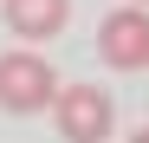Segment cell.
<instances>
[{
    "label": "cell",
    "mask_w": 149,
    "mask_h": 143,
    "mask_svg": "<svg viewBox=\"0 0 149 143\" xmlns=\"http://www.w3.org/2000/svg\"><path fill=\"white\" fill-rule=\"evenodd\" d=\"M0 13H7V33L19 46H45V39L65 33L71 0H0Z\"/></svg>",
    "instance_id": "cell-4"
},
{
    "label": "cell",
    "mask_w": 149,
    "mask_h": 143,
    "mask_svg": "<svg viewBox=\"0 0 149 143\" xmlns=\"http://www.w3.org/2000/svg\"><path fill=\"white\" fill-rule=\"evenodd\" d=\"M97 59L110 72H143L149 65V7H117L104 13V26H97Z\"/></svg>",
    "instance_id": "cell-3"
},
{
    "label": "cell",
    "mask_w": 149,
    "mask_h": 143,
    "mask_svg": "<svg viewBox=\"0 0 149 143\" xmlns=\"http://www.w3.org/2000/svg\"><path fill=\"white\" fill-rule=\"evenodd\" d=\"M52 117H58V137H65V143H104L110 124H117V104H110V91L91 85V78H84V85H65V78H58Z\"/></svg>",
    "instance_id": "cell-1"
},
{
    "label": "cell",
    "mask_w": 149,
    "mask_h": 143,
    "mask_svg": "<svg viewBox=\"0 0 149 143\" xmlns=\"http://www.w3.org/2000/svg\"><path fill=\"white\" fill-rule=\"evenodd\" d=\"M52 91H58V72L45 65L33 46H13V52H0V111H13V117H33L52 104Z\"/></svg>",
    "instance_id": "cell-2"
},
{
    "label": "cell",
    "mask_w": 149,
    "mask_h": 143,
    "mask_svg": "<svg viewBox=\"0 0 149 143\" xmlns=\"http://www.w3.org/2000/svg\"><path fill=\"white\" fill-rule=\"evenodd\" d=\"M123 143H149V124H143V130H136V137H123Z\"/></svg>",
    "instance_id": "cell-5"
},
{
    "label": "cell",
    "mask_w": 149,
    "mask_h": 143,
    "mask_svg": "<svg viewBox=\"0 0 149 143\" xmlns=\"http://www.w3.org/2000/svg\"><path fill=\"white\" fill-rule=\"evenodd\" d=\"M136 7H149V0H136Z\"/></svg>",
    "instance_id": "cell-6"
}]
</instances>
